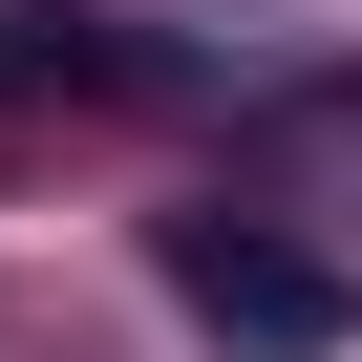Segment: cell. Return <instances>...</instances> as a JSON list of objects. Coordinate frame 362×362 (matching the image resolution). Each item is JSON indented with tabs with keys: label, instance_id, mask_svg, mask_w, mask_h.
<instances>
[{
	"label": "cell",
	"instance_id": "7a4b0ae2",
	"mask_svg": "<svg viewBox=\"0 0 362 362\" xmlns=\"http://www.w3.org/2000/svg\"><path fill=\"white\" fill-rule=\"evenodd\" d=\"M0 107H170V43H149V22L22 0V22H0Z\"/></svg>",
	"mask_w": 362,
	"mask_h": 362
},
{
	"label": "cell",
	"instance_id": "6da1fadb",
	"mask_svg": "<svg viewBox=\"0 0 362 362\" xmlns=\"http://www.w3.org/2000/svg\"><path fill=\"white\" fill-rule=\"evenodd\" d=\"M170 298H192L235 362H320V341L362 320V277H341V256H298L277 214H170Z\"/></svg>",
	"mask_w": 362,
	"mask_h": 362
}]
</instances>
